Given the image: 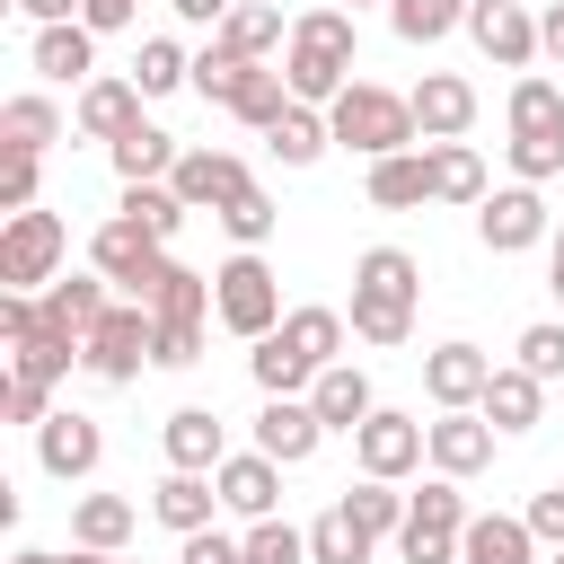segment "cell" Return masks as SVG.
<instances>
[{
  "mask_svg": "<svg viewBox=\"0 0 564 564\" xmlns=\"http://www.w3.org/2000/svg\"><path fill=\"white\" fill-rule=\"evenodd\" d=\"M326 132H335V150H352L361 167H370V159H397V150H423L414 97H405V88H379V79H352V88L326 106Z\"/></svg>",
  "mask_w": 564,
  "mask_h": 564,
  "instance_id": "3",
  "label": "cell"
},
{
  "mask_svg": "<svg viewBox=\"0 0 564 564\" xmlns=\"http://www.w3.org/2000/svg\"><path fill=\"white\" fill-rule=\"evenodd\" d=\"M273 335H282V344H291V352H300L308 370H335V361H344V335H352V326H344V308H326V300H300V308H291V317L273 326Z\"/></svg>",
  "mask_w": 564,
  "mask_h": 564,
  "instance_id": "27",
  "label": "cell"
},
{
  "mask_svg": "<svg viewBox=\"0 0 564 564\" xmlns=\"http://www.w3.org/2000/svg\"><path fill=\"white\" fill-rule=\"evenodd\" d=\"M150 344H159V317H150L141 300H115V308L97 317V335L79 344V370H88L97 388H132V379L150 370Z\"/></svg>",
  "mask_w": 564,
  "mask_h": 564,
  "instance_id": "6",
  "label": "cell"
},
{
  "mask_svg": "<svg viewBox=\"0 0 564 564\" xmlns=\"http://www.w3.org/2000/svg\"><path fill=\"white\" fill-rule=\"evenodd\" d=\"M159 264H167V247H159L141 220H123V212L97 220V238H88V273H106L123 300H141V291L159 282Z\"/></svg>",
  "mask_w": 564,
  "mask_h": 564,
  "instance_id": "8",
  "label": "cell"
},
{
  "mask_svg": "<svg viewBox=\"0 0 564 564\" xmlns=\"http://www.w3.org/2000/svg\"><path fill=\"white\" fill-rule=\"evenodd\" d=\"M414 300H423V264L405 247H361L352 256V308H344L352 344H370V352L414 344Z\"/></svg>",
  "mask_w": 564,
  "mask_h": 564,
  "instance_id": "1",
  "label": "cell"
},
{
  "mask_svg": "<svg viewBox=\"0 0 564 564\" xmlns=\"http://www.w3.org/2000/svg\"><path fill=\"white\" fill-rule=\"evenodd\" d=\"M467 9L476 0H388V26H397V44H441L449 26H467Z\"/></svg>",
  "mask_w": 564,
  "mask_h": 564,
  "instance_id": "40",
  "label": "cell"
},
{
  "mask_svg": "<svg viewBox=\"0 0 564 564\" xmlns=\"http://www.w3.org/2000/svg\"><path fill=\"white\" fill-rule=\"evenodd\" d=\"M273 220H282V212H273V194H264V185H247V194H238V203L220 212V229H229L238 247H256V256H264V238H273Z\"/></svg>",
  "mask_w": 564,
  "mask_h": 564,
  "instance_id": "45",
  "label": "cell"
},
{
  "mask_svg": "<svg viewBox=\"0 0 564 564\" xmlns=\"http://www.w3.org/2000/svg\"><path fill=\"white\" fill-rule=\"evenodd\" d=\"M0 414H9V423H26V432H44V423H53V388L9 370V379H0Z\"/></svg>",
  "mask_w": 564,
  "mask_h": 564,
  "instance_id": "51",
  "label": "cell"
},
{
  "mask_svg": "<svg viewBox=\"0 0 564 564\" xmlns=\"http://www.w3.org/2000/svg\"><path fill=\"white\" fill-rule=\"evenodd\" d=\"M79 9H88V0H18V18H26V26H70Z\"/></svg>",
  "mask_w": 564,
  "mask_h": 564,
  "instance_id": "55",
  "label": "cell"
},
{
  "mask_svg": "<svg viewBox=\"0 0 564 564\" xmlns=\"http://www.w3.org/2000/svg\"><path fill=\"white\" fill-rule=\"evenodd\" d=\"M494 352L485 344H432L423 352V397L441 405V414H467V405H485V388H494Z\"/></svg>",
  "mask_w": 564,
  "mask_h": 564,
  "instance_id": "11",
  "label": "cell"
},
{
  "mask_svg": "<svg viewBox=\"0 0 564 564\" xmlns=\"http://www.w3.org/2000/svg\"><path fill=\"white\" fill-rule=\"evenodd\" d=\"M511 176H520V185L564 176V132H511Z\"/></svg>",
  "mask_w": 564,
  "mask_h": 564,
  "instance_id": "46",
  "label": "cell"
},
{
  "mask_svg": "<svg viewBox=\"0 0 564 564\" xmlns=\"http://www.w3.org/2000/svg\"><path fill=\"white\" fill-rule=\"evenodd\" d=\"M106 291H115L106 273H62L53 291H35V308H44V326H35V335H62V344H88V335H97V317L115 308Z\"/></svg>",
  "mask_w": 564,
  "mask_h": 564,
  "instance_id": "17",
  "label": "cell"
},
{
  "mask_svg": "<svg viewBox=\"0 0 564 564\" xmlns=\"http://www.w3.org/2000/svg\"><path fill=\"white\" fill-rule=\"evenodd\" d=\"M247 370H256V388H264V397H308V388H317V370H308V361H300L282 335L247 344Z\"/></svg>",
  "mask_w": 564,
  "mask_h": 564,
  "instance_id": "38",
  "label": "cell"
},
{
  "mask_svg": "<svg viewBox=\"0 0 564 564\" xmlns=\"http://www.w3.org/2000/svg\"><path fill=\"white\" fill-rule=\"evenodd\" d=\"M132 88H141V97H176V88H194V53H185L176 35H141V53H132Z\"/></svg>",
  "mask_w": 564,
  "mask_h": 564,
  "instance_id": "35",
  "label": "cell"
},
{
  "mask_svg": "<svg viewBox=\"0 0 564 564\" xmlns=\"http://www.w3.org/2000/svg\"><path fill=\"white\" fill-rule=\"evenodd\" d=\"M538 53H546V62H564V0H555V9H538Z\"/></svg>",
  "mask_w": 564,
  "mask_h": 564,
  "instance_id": "57",
  "label": "cell"
},
{
  "mask_svg": "<svg viewBox=\"0 0 564 564\" xmlns=\"http://www.w3.org/2000/svg\"><path fill=\"white\" fill-rule=\"evenodd\" d=\"M352 458H361V476H379V485H405V476L432 458V441H423V423H414V414L379 405V414L352 432Z\"/></svg>",
  "mask_w": 564,
  "mask_h": 564,
  "instance_id": "10",
  "label": "cell"
},
{
  "mask_svg": "<svg viewBox=\"0 0 564 564\" xmlns=\"http://www.w3.org/2000/svg\"><path fill=\"white\" fill-rule=\"evenodd\" d=\"M520 370L529 379H564V317H538V326H520Z\"/></svg>",
  "mask_w": 564,
  "mask_h": 564,
  "instance_id": "47",
  "label": "cell"
},
{
  "mask_svg": "<svg viewBox=\"0 0 564 564\" xmlns=\"http://www.w3.org/2000/svg\"><path fill=\"white\" fill-rule=\"evenodd\" d=\"M167 185H176V203H185V212H212V220H220L256 176H247V159H238V150H185Z\"/></svg>",
  "mask_w": 564,
  "mask_h": 564,
  "instance_id": "13",
  "label": "cell"
},
{
  "mask_svg": "<svg viewBox=\"0 0 564 564\" xmlns=\"http://www.w3.org/2000/svg\"><path fill=\"white\" fill-rule=\"evenodd\" d=\"M361 194H370L379 212H414V203H432V150H397V159H370Z\"/></svg>",
  "mask_w": 564,
  "mask_h": 564,
  "instance_id": "31",
  "label": "cell"
},
{
  "mask_svg": "<svg viewBox=\"0 0 564 564\" xmlns=\"http://www.w3.org/2000/svg\"><path fill=\"white\" fill-rule=\"evenodd\" d=\"M26 62H35V79H53V88H88L97 79V35L70 18V26H35V44H26Z\"/></svg>",
  "mask_w": 564,
  "mask_h": 564,
  "instance_id": "22",
  "label": "cell"
},
{
  "mask_svg": "<svg viewBox=\"0 0 564 564\" xmlns=\"http://www.w3.org/2000/svg\"><path fill=\"white\" fill-rule=\"evenodd\" d=\"M476 414H485V423H494V432H502V441H511V432H538V414H546V379H529V370H520V361H502V370H494V388H485V405H476Z\"/></svg>",
  "mask_w": 564,
  "mask_h": 564,
  "instance_id": "28",
  "label": "cell"
},
{
  "mask_svg": "<svg viewBox=\"0 0 564 564\" xmlns=\"http://www.w3.org/2000/svg\"><path fill=\"white\" fill-rule=\"evenodd\" d=\"M264 150H273L282 167H317V159L335 150V132H326V106H300V97H291V115L264 132Z\"/></svg>",
  "mask_w": 564,
  "mask_h": 564,
  "instance_id": "34",
  "label": "cell"
},
{
  "mask_svg": "<svg viewBox=\"0 0 564 564\" xmlns=\"http://www.w3.org/2000/svg\"><path fill=\"white\" fill-rule=\"evenodd\" d=\"M62 132H70V115H62L44 88H18V97L0 106V150H35V159H44Z\"/></svg>",
  "mask_w": 564,
  "mask_h": 564,
  "instance_id": "29",
  "label": "cell"
},
{
  "mask_svg": "<svg viewBox=\"0 0 564 564\" xmlns=\"http://www.w3.org/2000/svg\"><path fill=\"white\" fill-rule=\"evenodd\" d=\"M220 53H238V62H273V53H291V26H282V9L273 0H238L229 18H220V35H212Z\"/></svg>",
  "mask_w": 564,
  "mask_h": 564,
  "instance_id": "26",
  "label": "cell"
},
{
  "mask_svg": "<svg viewBox=\"0 0 564 564\" xmlns=\"http://www.w3.org/2000/svg\"><path fill=\"white\" fill-rule=\"evenodd\" d=\"M352 9H370V0H352Z\"/></svg>",
  "mask_w": 564,
  "mask_h": 564,
  "instance_id": "62",
  "label": "cell"
},
{
  "mask_svg": "<svg viewBox=\"0 0 564 564\" xmlns=\"http://www.w3.org/2000/svg\"><path fill=\"white\" fill-rule=\"evenodd\" d=\"M467 44L494 62V70H529L538 62V18L520 0H476L467 9Z\"/></svg>",
  "mask_w": 564,
  "mask_h": 564,
  "instance_id": "15",
  "label": "cell"
},
{
  "mask_svg": "<svg viewBox=\"0 0 564 564\" xmlns=\"http://www.w3.org/2000/svg\"><path fill=\"white\" fill-rule=\"evenodd\" d=\"M247 564H308V529H291L282 511L247 520Z\"/></svg>",
  "mask_w": 564,
  "mask_h": 564,
  "instance_id": "44",
  "label": "cell"
},
{
  "mask_svg": "<svg viewBox=\"0 0 564 564\" xmlns=\"http://www.w3.org/2000/svg\"><path fill=\"white\" fill-rule=\"evenodd\" d=\"M238 79H247V62H238V53H220V44H212V53H194V97H203V106H229V97H238Z\"/></svg>",
  "mask_w": 564,
  "mask_h": 564,
  "instance_id": "50",
  "label": "cell"
},
{
  "mask_svg": "<svg viewBox=\"0 0 564 564\" xmlns=\"http://www.w3.org/2000/svg\"><path fill=\"white\" fill-rule=\"evenodd\" d=\"M423 441H432V476L467 485V476H485V467H494V441H502V432L467 405V414H432V423H423Z\"/></svg>",
  "mask_w": 564,
  "mask_h": 564,
  "instance_id": "14",
  "label": "cell"
},
{
  "mask_svg": "<svg viewBox=\"0 0 564 564\" xmlns=\"http://www.w3.org/2000/svg\"><path fill=\"white\" fill-rule=\"evenodd\" d=\"M167 9H176V18H185V26H212V35H220V18H229V9H238V0H167Z\"/></svg>",
  "mask_w": 564,
  "mask_h": 564,
  "instance_id": "56",
  "label": "cell"
},
{
  "mask_svg": "<svg viewBox=\"0 0 564 564\" xmlns=\"http://www.w3.org/2000/svg\"><path fill=\"white\" fill-rule=\"evenodd\" d=\"M212 511H220V485H212V476L167 467V476L150 485V520H159V529H176V538H203V529H212Z\"/></svg>",
  "mask_w": 564,
  "mask_h": 564,
  "instance_id": "23",
  "label": "cell"
},
{
  "mask_svg": "<svg viewBox=\"0 0 564 564\" xmlns=\"http://www.w3.org/2000/svg\"><path fill=\"white\" fill-rule=\"evenodd\" d=\"M62 256H70V229L62 212H9L0 220V291H53L62 282Z\"/></svg>",
  "mask_w": 564,
  "mask_h": 564,
  "instance_id": "5",
  "label": "cell"
},
{
  "mask_svg": "<svg viewBox=\"0 0 564 564\" xmlns=\"http://www.w3.org/2000/svg\"><path fill=\"white\" fill-rule=\"evenodd\" d=\"M432 150V203H458V212H476L494 185H485V159L467 150V141H423Z\"/></svg>",
  "mask_w": 564,
  "mask_h": 564,
  "instance_id": "33",
  "label": "cell"
},
{
  "mask_svg": "<svg viewBox=\"0 0 564 564\" xmlns=\"http://www.w3.org/2000/svg\"><path fill=\"white\" fill-rule=\"evenodd\" d=\"M9 564H70V555H44V546H18Z\"/></svg>",
  "mask_w": 564,
  "mask_h": 564,
  "instance_id": "59",
  "label": "cell"
},
{
  "mask_svg": "<svg viewBox=\"0 0 564 564\" xmlns=\"http://www.w3.org/2000/svg\"><path fill=\"white\" fill-rule=\"evenodd\" d=\"M185 564H247V538H220V529H203V538H185Z\"/></svg>",
  "mask_w": 564,
  "mask_h": 564,
  "instance_id": "53",
  "label": "cell"
},
{
  "mask_svg": "<svg viewBox=\"0 0 564 564\" xmlns=\"http://www.w3.org/2000/svg\"><path fill=\"white\" fill-rule=\"evenodd\" d=\"M212 485H220V511H238V520H273L282 511V467L264 449H229Z\"/></svg>",
  "mask_w": 564,
  "mask_h": 564,
  "instance_id": "21",
  "label": "cell"
},
{
  "mask_svg": "<svg viewBox=\"0 0 564 564\" xmlns=\"http://www.w3.org/2000/svg\"><path fill=\"white\" fill-rule=\"evenodd\" d=\"M546 564H564V546H555V555H546Z\"/></svg>",
  "mask_w": 564,
  "mask_h": 564,
  "instance_id": "60",
  "label": "cell"
},
{
  "mask_svg": "<svg viewBox=\"0 0 564 564\" xmlns=\"http://www.w3.org/2000/svg\"><path fill=\"white\" fill-rule=\"evenodd\" d=\"M344 511H352L370 538H397V529H405V494H397V485H379V476L344 485Z\"/></svg>",
  "mask_w": 564,
  "mask_h": 564,
  "instance_id": "42",
  "label": "cell"
},
{
  "mask_svg": "<svg viewBox=\"0 0 564 564\" xmlns=\"http://www.w3.org/2000/svg\"><path fill=\"white\" fill-rule=\"evenodd\" d=\"M520 520H529V538H538V546H564V485H538Z\"/></svg>",
  "mask_w": 564,
  "mask_h": 564,
  "instance_id": "52",
  "label": "cell"
},
{
  "mask_svg": "<svg viewBox=\"0 0 564 564\" xmlns=\"http://www.w3.org/2000/svg\"><path fill=\"white\" fill-rule=\"evenodd\" d=\"M132 18H141V0H88V9H79V26H88V35H123Z\"/></svg>",
  "mask_w": 564,
  "mask_h": 564,
  "instance_id": "54",
  "label": "cell"
},
{
  "mask_svg": "<svg viewBox=\"0 0 564 564\" xmlns=\"http://www.w3.org/2000/svg\"><path fill=\"white\" fill-rule=\"evenodd\" d=\"M44 194V159L35 150H0V212H35Z\"/></svg>",
  "mask_w": 564,
  "mask_h": 564,
  "instance_id": "48",
  "label": "cell"
},
{
  "mask_svg": "<svg viewBox=\"0 0 564 564\" xmlns=\"http://www.w3.org/2000/svg\"><path fill=\"white\" fill-rule=\"evenodd\" d=\"M141 308L150 317H212V273H194V264H159V282L141 291Z\"/></svg>",
  "mask_w": 564,
  "mask_h": 564,
  "instance_id": "36",
  "label": "cell"
},
{
  "mask_svg": "<svg viewBox=\"0 0 564 564\" xmlns=\"http://www.w3.org/2000/svg\"><path fill=\"white\" fill-rule=\"evenodd\" d=\"M212 317H220L238 344H264V335L291 317V308H282V273H273L256 247H238V256L212 273Z\"/></svg>",
  "mask_w": 564,
  "mask_h": 564,
  "instance_id": "4",
  "label": "cell"
},
{
  "mask_svg": "<svg viewBox=\"0 0 564 564\" xmlns=\"http://www.w3.org/2000/svg\"><path fill=\"white\" fill-rule=\"evenodd\" d=\"M405 97H414V132H423V141H467V123H476V106H485L476 79H458V70H423Z\"/></svg>",
  "mask_w": 564,
  "mask_h": 564,
  "instance_id": "16",
  "label": "cell"
},
{
  "mask_svg": "<svg viewBox=\"0 0 564 564\" xmlns=\"http://www.w3.org/2000/svg\"><path fill=\"white\" fill-rule=\"evenodd\" d=\"M115 564H132V555H115Z\"/></svg>",
  "mask_w": 564,
  "mask_h": 564,
  "instance_id": "61",
  "label": "cell"
},
{
  "mask_svg": "<svg viewBox=\"0 0 564 564\" xmlns=\"http://www.w3.org/2000/svg\"><path fill=\"white\" fill-rule=\"evenodd\" d=\"M159 449H167V467H185V476H220V458H229V423H220L212 405H176V414L159 423Z\"/></svg>",
  "mask_w": 564,
  "mask_h": 564,
  "instance_id": "19",
  "label": "cell"
},
{
  "mask_svg": "<svg viewBox=\"0 0 564 564\" xmlns=\"http://www.w3.org/2000/svg\"><path fill=\"white\" fill-rule=\"evenodd\" d=\"M458 564H538V538L511 511H476L467 538H458Z\"/></svg>",
  "mask_w": 564,
  "mask_h": 564,
  "instance_id": "32",
  "label": "cell"
},
{
  "mask_svg": "<svg viewBox=\"0 0 564 564\" xmlns=\"http://www.w3.org/2000/svg\"><path fill=\"white\" fill-rule=\"evenodd\" d=\"M97 458H106V432H97V414H79V405H53V423L35 432V467H44L53 485H79V476H97Z\"/></svg>",
  "mask_w": 564,
  "mask_h": 564,
  "instance_id": "12",
  "label": "cell"
},
{
  "mask_svg": "<svg viewBox=\"0 0 564 564\" xmlns=\"http://www.w3.org/2000/svg\"><path fill=\"white\" fill-rule=\"evenodd\" d=\"M317 441H326V423H317V405H308V397H264V414H256V449H264L273 467L317 458Z\"/></svg>",
  "mask_w": 564,
  "mask_h": 564,
  "instance_id": "20",
  "label": "cell"
},
{
  "mask_svg": "<svg viewBox=\"0 0 564 564\" xmlns=\"http://www.w3.org/2000/svg\"><path fill=\"white\" fill-rule=\"evenodd\" d=\"M194 361H203V317H159L150 370H194Z\"/></svg>",
  "mask_w": 564,
  "mask_h": 564,
  "instance_id": "49",
  "label": "cell"
},
{
  "mask_svg": "<svg viewBox=\"0 0 564 564\" xmlns=\"http://www.w3.org/2000/svg\"><path fill=\"white\" fill-rule=\"evenodd\" d=\"M132 529H141V502H132V494H79V502H70V546L123 555Z\"/></svg>",
  "mask_w": 564,
  "mask_h": 564,
  "instance_id": "25",
  "label": "cell"
},
{
  "mask_svg": "<svg viewBox=\"0 0 564 564\" xmlns=\"http://www.w3.org/2000/svg\"><path fill=\"white\" fill-rule=\"evenodd\" d=\"M352 53H361L352 9H300V18H291V53H282L291 97H300V106H335V97L352 88Z\"/></svg>",
  "mask_w": 564,
  "mask_h": 564,
  "instance_id": "2",
  "label": "cell"
},
{
  "mask_svg": "<svg viewBox=\"0 0 564 564\" xmlns=\"http://www.w3.org/2000/svg\"><path fill=\"white\" fill-rule=\"evenodd\" d=\"M70 361H79V344H62V335H26V344H9V370H18V379H44V388H62Z\"/></svg>",
  "mask_w": 564,
  "mask_h": 564,
  "instance_id": "43",
  "label": "cell"
},
{
  "mask_svg": "<svg viewBox=\"0 0 564 564\" xmlns=\"http://www.w3.org/2000/svg\"><path fill=\"white\" fill-rule=\"evenodd\" d=\"M467 494L449 476H432L423 494H405V529H397V555L405 564H458V538H467Z\"/></svg>",
  "mask_w": 564,
  "mask_h": 564,
  "instance_id": "7",
  "label": "cell"
},
{
  "mask_svg": "<svg viewBox=\"0 0 564 564\" xmlns=\"http://www.w3.org/2000/svg\"><path fill=\"white\" fill-rule=\"evenodd\" d=\"M546 291H555V300H564V229H555V238H546Z\"/></svg>",
  "mask_w": 564,
  "mask_h": 564,
  "instance_id": "58",
  "label": "cell"
},
{
  "mask_svg": "<svg viewBox=\"0 0 564 564\" xmlns=\"http://www.w3.org/2000/svg\"><path fill=\"white\" fill-rule=\"evenodd\" d=\"M106 159H115V176H123V185H167V176H176V159H185V141H176V132H159V123H132Z\"/></svg>",
  "mask_w": 564,
  "mask_h": 564,
  "instance_id": "30",
  "label": "cell"
},
{
  "mask_svg": "<svg viewBox=\"0 0 564 564\" xmlns=\"http://www.w3.org/2000/svg\"><path fill=\"white\" fill-rule=\"evenodd\" d=\"M476 238H485L494 256H529V247H546V238H555L546 194H538V185H502V194H485V203H476Z\"/></svg>",
  "mask_w": 564,
  "mask_h": 564,
  "instance_id": "9",
  "label": "cell"
},
{
  "mask_svg": "<svg viewBox=\"0 0 564 564\" xmlns=\"http://www.w3.org/2000/svg\"><path fill=\"white\" fill-rule=\"evenodd\" d=\"M132 123H141V88L115 79V70H97V79L70 97V132H79V141H106V150H115Z\"/></svg>",
  "mask_w": 564,
  "mask_h": 564,
  "instance_id": "18",
  "label": "cell"
},
{
  "mask_svg": "<svg viewBox=\"0 0 564 564\" xmlns=\"http://www.w3.org/2000/svg\"><path fill=\"white\" fill-rule=\"evenodd\" d=\"M370 546H379V538H370L344 502H326V511L308 520V564H370Z\"/></svg>",
  "mask_w": 564,
  "mask_h": 564,
  "instance_id": "37",
  "label": "cell"
},
{
  "mask_svg": "<svg viewBox=\"0 0 564 564\" xmlns=\"http://www.w3.org/2000/svg\"><path fill=\"white\" fill-rule=\"evenodd\" d=\"M115 212H123V220H141L159 247H176V229L194 220V212L176 203V185H123V203H115Z\"/></svg>",
  "mask_w": 564,
  "mask_h": 564,
  "instance_id": "41",
  "label": "cell"
},
{
  "mask_svg": "<svg viewBox=\"0 0 564 564\" xmlns=\"http://www.w3.org/2000/svg\"><path fill=\"white\" fill-rule=\"evenodd\" d=\"M502 115H511V132H564V88H555L546 70H520Z\"/></svg>",
  "mask_w": 564,
  "mask_h": 564,
  "instance_id": "39",
  "label": "cell"
},
{
  "mask_svg": "<svg viewBox=\"0 0 564 564\" xmlns=\"http://www.w3.org/2000/svg\"><path fill=\"white\" fill-rule=\"evenodd\" d=\"M308 405H317V423H326V432H361V423L379 414V397H370V370H361V361H335V370H317Z\"/></svg>",
  "mask_w": 564,
  "mask_h": 564,
  "instance_id": "24",
  "label": "cell"
}]
</instances>
